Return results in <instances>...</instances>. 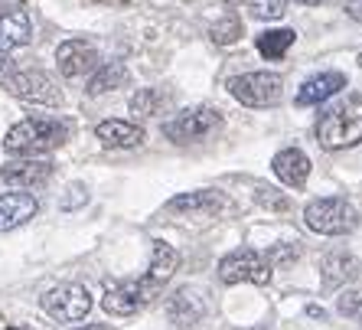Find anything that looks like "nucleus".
I'll return each mask as SVG.
<instances>
[{
    "instance_id": "obj_1",
    "label": "nucleus",
    "mask_w": 362,
    "mask_h": 330,
    "mask_svg": "<svg viewBox=\"0 0 362 330\" xmlns=\"http://www.w3.org/2000/svg\"><path fill=\"white\" fill-rule=\"evenodd\" d=\"M69 141V125L59 118H26L13 125L4 137V147L13 157H40Z\"/></svg>"
},
{
    "instance_id": "obj_2",
    "label": "nucleus",
    "mask_w": 362,
    "mask_h": 330,
    "mask_svg": "<svg viewBox=\"0 0 362 330\" xmlns=\"http://www.w3.org/2000/svg\"><path fill=\"white\" fill-rule=\"evenodd\" d=\"M317 141L327 151H346L362 141V95H349L346 102L323 111L317 121Z\"/></svg>"
},
{
    "instance_id": "obj_3",
    "label": "nucleus",
    "mask_w": 362,
    "mask_h": 330,
    "mask_svg": "<svg viewBox=\"0 0 362 330\" xmlns=\"http://www.w3.org/2000/svg\"><path fill=\"white\" fill-rule=\"evenodd\" d=\"M303 222L313 232H320V236H349L359 226V212L343 196H323V200H310L307 203Z\"/></svg>"
},
{
    "instance_id": "obj_4",
    "label": "nucleus",
    "mask_w": 362,
    "mask_h": 330,
    "mask_svg": "<svg viewBox=\"0 0 362 330\" xmlns=\"http://www.w3.org/2000/svg\"><path fill=\"white\" fill-rule=\"evenodd\" d=\"M228 92L248 108H271L284 95V79L278 72H245V76L228 79Z\"/></svg>"
},
{
    "instance_id": "obj_5",
    "label": "nucleus",
    "mask_w": 362,
    "mask_h": 330,
    "mask_svg": "<svg viewBox=\"0 0 362 330\" xmlns=\"http://www.w3.org/2000/svg\"><path fill=\"white\" fill-rule=\"evenodd\" d=\"M222 127V115L209 105H196V108H186L180 115L163 125V135L177 144H196V141H206Z\"/></svg>"
},
{
    "instance_id": "obj_6",
    "label": "nucleus",
    "mask_w": 362,
    "mask_h": 330,
    "mask_svg": "<svg viewBox=\"0 0 362 330\" xmlns=\"http://www.w3.org/2000/svg\"><path fill=\"white\" fill-rule=\"evenodd\" d=\"M271 271H274V265L262 252H255V249H232L228 255L219 258V278L226 285H242V281L268 285Z\"/></svg>"
},
{
    "instance_id": "obj_7",
    "label": "nucleus",
    "mask_w": 362,
    "mask_h": 330,
    "mask_svg": "<svg viewBox=\"0 0 362 330\" xmlns=\"http://www.w3.org/2000/svg\"><path fill=\"white\" fill-rule=\"evenodd\" d=\"M42 311L62 324H76L92 311V295H88V288L72 285V281L69 285H56V288H49L42 295Z\"/></svg>"
},
{
    "instance_id": "obj_8",
    "label": "nucleus",
    "mask_w": 362,
    "mask_h": 330,
    "mask_svg": "<svg viewBox=\"0 0 362 330\" xmlns=\"http://www.w3.org/2000/svg\"><path fill=\"white\" fill-rule=\"evenodd\" d=\"M160 295V288L147 278L137 281H121V285H111L101 297V307L108 314H118V317H127V314H137L141 307H147L153 297Z\"/></svg>"
},
{
    "instance_id": "obj_9",
    "label": "nucleus",
    "mask_w": 362,
    "mask_h": 330,
    "mask_svg": "<svg viewBox=\"0 0 362 330\" xmlns=\"http://www.w3.org/2000/svg\"><path fill=\"white\" fill-rule=\"evenodd\" d=\"M7 89L17 98H23V102H33V105H59L62 95L59 89H56V82H52L46 72H40V69H23V72H13V76L7 79Z\"/></svg>"
},
{
    "instance_id": "obj_10",
    "label": "nucleus",
    "mask_w": 362,
    "mask_h": 330,
    "mask_svg": "<svg viewBox=\"0 0 362 330\" xmlns=\"http://www.w3.org/2000/svg\"><path fill=\"white\" fill-rule=\"evenodd\" d=\"M56 66L66 79H78L98 69V50L88 40H66L56 50Z\"/></svg>"
},
{
    "instance_id": "obj_11",
    "label": "nucleus",
    "mask_w": 362,
    "mask_h": 330,
    "mask_svg": "<svg viewBox=\"0 0 362 330\" xmlns=\"http://www.w3.org/2000/svg\"><path fill=\"white\" fill-rule=\"evenodd\" d=\"M30 36H33V23H30V13L23 7L0 10V56H7L17 46H26Z\"/></svg>"
},
{
    "instance_id": "obj_12",
    "label": "nucleus",
    "mask_w": 362,
    "mask_h": 330,
    "mask_svg": "<svg viewBox=\"0 0 362 330\" xmlns=\"http://www.w3.org/2000/svg\"><path fill=\"white\" fill-rule=\"evenodd\" d=\"M0 177L7 180V183L20 186H42L46 180L52 177V164L49 161H36V157H20V161H10L0 167Z\"/></svg>"
},
{
    "instance_id": "obj_13",
    "label": "nucleus",
    "mask_w": 362,
    "mask_h": 330,
    "mask_svg": "<svg viewBox=\"0 0 362 330\" xmlns=\"http://www.w3.org/2000/svg\"><path fill=\"white\" fill-rule=\"evenodd\" d=\"M271 167H274L281 183L294 186V190H300V186L307 183V177H310V157H307L300 147H284V151H278L274 161H271Z\"/></svg>"
},
{
    "instance_id": "obj_14",
    "label": "nucleus",
    "mask_w": 362,
    "mask_h": 330,
    "mask_svg": "<svg viewBox=\"0 0 362 330\" xmlns=\"http://www.w3.org/2000/svg\"><path fill=\"white\" fill-rule=\"evenodd\" d=\"M95 137H98L105 147H137L144 144V127L134 121H121V118H108L95 127Z\"/></svg>"
},
{
    "instance_id": "obj_15",
    "label": "nucleus",
    "mask_w": 362,
    "mask_h": 330,
    "mask_svg": "<svg viewBox=\"0 0 362 330\" xmlns=\"http://www.w3.org/2000/svg\"><path fill=\"white\" fill-rule=\"evenodd\" d=\"M36 210H40V203L30 193H4L0 196V232H10V229L30 222Z\"/></svg>"
},
{
    "instance_id": "obj_16",
    "label": "nucleus",
    "mask_w": 362,
    "mask_h": 330,
    "mask_svg": "<svg viewBox=\"0 0 362 330\" xmlns=\"http://www.w3.org/2000/svg\"><path fill=\"white\" fill-rule=\"evenodd\" d=\"M339 89H346V76L343 72H320V76L307 79L297 92V105H320L327 102L329 95H337Z\"/></svg>"
},
{
    "instance_id": "obj_17",
    "label": "nucleus",
    "mask_w": 362,
    "mask_h": 330,
    "mask_svg": "<svg viewBox=\"0 0 362 330\" xmlns=\"http://www.w3.org/2000/svg\"><path fill=\"white\" fill-rule=\"evenodd\" d=\"M222 206L219 190H196V193H180L167 203L170 212H199V216H212Z\"/></svg>"
},
{
    "instance_id": "obj_18",
    "label": "nucleus",
    "mask_w": 362,
    "mask_h": 330,
    "mask_svg": "<svg viewBox=\"0 0 362 330\" xmlns=\"http://www.w3.org/2000/svg\"><path fill=\"white\" fill-rule=\"evenodd\" d=\"M177 265H180L177 249L167 246L163 239H157V242H153V255H151V268H147V275H144V278L153 281L157 288H163V285H167V281L173 278Z\"/></svg>"
},
{
    "instance_id": "obj_19",
    "label": "nucleus",
    "mask_w": 362,
    "mask_h": 330,
    "mask_svg": "<svg viewBox=\"0 0 362 330\" xmlns=\"http://www.w3.org/2000/svg\"><path fill=\"white\" fill-rule=\"evenodd\" d=\"M362 271V265L356 262L353 255L346 252H329L320 258V275L327 285H343V281H353Z\"/></svg>"
},
{
    "instance_id": "obj_20",
    "label": "nucleus",
    "mask_w": 362,
    "mask_h": 330,
    "mask_svg": "<svg viewBox=\"0 0 362 330\" xmlns=\"http://www.w3.org/2000/svg\"><path fill=\"white\" fill-rule=\"evenodd\" d=\"M167 314L173 317L177 324H183V327H189V324H196L202 317V297L196 295L193 288H180L177 295L170 297L167 305Z\"/></svg>"
},
{
    "instance_id": "obj_21",
    "label": "nucleus",
    "mask_w": 362,
    "mask_h": 330,
    "mask_svg": "<svg viewBox=\"0 0 362 330\" xmlns=\"http://www.w3.org/2000/svg\"><path fill=\"white\" fill-rule=\"evenodd\" d=\"M127 82V69L121 62H105L95 69V76L88 79V95H105L111 89H121Z\"/></svg>"
},
{
    "instance_id": "obj_22",
    "label": "nucleus",
    "mask_w": 362,
    "mask_h": 330,
    "mask_svg": "<svg viewBox=\"0 0 362 330\" xmlns=\"http://www.w3.org/2000/svg\"><path fill=\"white\" fill-rule=\"evenodd\" d=\"M294 30H268V33L258 36V52L264 59H284V52L294 46Z\"/></svg>"
},
{
    "instance_id": "obj_23",
    "label": "nucleus",
    "mask_w": 362,
    "mask_h": 330,
    "mask_svg": "<svg viewBox=\"0 0 362 330\" xmlns=\"http://www.w3.org/2000/svg\"><path fill=\"white\" fill-rule=\"evenodd\" d=\"M167 105V95L160 89H137L134 98H131V115L137 118H153V115H160V108Z\"/></svg>"
},
{
    "instance_id": "obj_24",
    "label": "nucleus",
    "mask_w": 362,
    "mask_h": 330,
    "mask_svg": "<svg viewBox=\"0 0 362 330\" xmlns=\"http://www.w3.org/2000/svg\"><path fill=\"white\" fill-rule=\"evenodd\" d=\"M209 40L216 42V46H232V42H238L242 40V20H238L235 13L216 20V23L209 26Z\"/></svg>"
},
{
    "instance_id": "obj_25",
    "label": "nucleus",
    "mask_w": 362,
    "mask_h": 330,
    "mask_svg": "<svg viewBox=\"0 0 362 330\" xmlns=\"http://www.w3.org/2000/svg\"><path fill=\"white\" fill-rule=\"evenodd\" d=\"M248 10L258 20H281L287 10V0H248Z\"/></svg>"
},
{
    "instance_id": "obj_26",
    "label": "nucleus",
    "mask_w": 362,
    "mask_h": 330,
    "mask_svg": "<svg viewBox=\"0 0 362 330\" xmlns=\"http://www.w3.org/2000/svg\"><path fill=\"white\" fill-rule=\"evenodd\" d=\"M339 311H343L346 317H362V291H346V295L339 297Z\"/></svg>"
},
{
    "instance_id": "obj_27",
    "label": "nucleus",
    "mask_w": 362,
    "mask_h": 330,
    "mask_svg": "<svg viewBox=\"0 0 362 330\" xmlns=\"http://www.w3.org/2000/svg\"><path fill=\"white\" fill-rule=\"evenodd\" d=\"M297 255H300V246H291V242H281L278 249H271V255H264V258H268L271 265L274 262H291V258H297Z\"/></svg>"
},
{
    "instance_id": "obj_28",
    "label": "nucleus",
    "mask_w": 362,
    "mask_h": 330,
    "mask_svg": "<svg viewBox=\"0 0 362 330\" xmlns=\"http://www.w3.org/2000/svg\"><path fill=\"white\" fill-rule=\"evenodd\" d=\"M258 200H262L264 206H274V210H284V206H287V196H281L278 190H271V186H268V190H264V186L258 190Z\"/></svg>"
},
{
    "instance_id": "obj_29",
    "label": "nucleus",
    "mask_w": 362,
    "mask_h": 330,
    "mask_svg": "<svg viewBox=\"0 0 362 330\" xmlns=\"http://www.w3.org/2000/svg\"><path fill=\"white\" fill-rule=\"evenodd\" d=\"M346 13H349L353 20H359V23H362V0H349V7H346Z\"/></svg>"
},
{
    "instance_id": "obj_30",
    "label": "nucleus",
    "mask_w": 362,
    "mask_h": 330,
    "mask_svg": "<svg viewBox=\"0 0 362 330\" xmlns=\"http://www.w3.org/2000/svg\"><path fill=\"white\" fill-rule=\"evenodd\" d=\"M98 4H108V7H124V4H131V0H98Z\"/></svg>"
},
{
    "instance_id": "obj_31",
    "label": "nucleus",
    "mask_w": 362,
    "mask_h": 330,
    "mask_svg": "<svg viewBox=\"0 0 362 330\" xmlns=\"http://www.w3.org/2000/svg\"><path fill=\"white\" fill-rule=\"evenodd\" d=\"M7 72V56H0V76Z\"/></svg>"
},
{
    "instance_id": "obj_32",
    "label": "nucleus",
    "mask_w": 362,
    "mask_h": 330,
    "mask_svg": "<svg viewBox=\"0 0 362 330\" xmlns=\"http://www.w3.org/2000/svg\"><path fill=\"white\" fill-rule=\"evenodd\" d=\"M297 4H327V0H297Z\"/></svg>"
},
{
    "instance_id": "obj_33",
    "label": "nucleus",
    "mask_w": 362,
    "mask_h": 330,
    "mask_svg": "<svg viewBox=\"0 0 362 330\" xmlns=\"http://www.w3.org/2000/svg\"><path fill=\"white\" fill-rule=\"evenodd\" d=\"M82 330H111V327H105V324H101V327H82Z\"/></svg>"
},
{
    "instance_id": "obj_34",
    "label": "nucleus",
    "mask_w": 362,
    "mask_h": 330,
    "mask_svg": "<svg viewBox=\"0 0 362 330\" xmlns=\"http://www.w3.org/2000/svg\"><path fill=\"white\" fill-rule=\"evenodd\" d=\"M7 330H20V327H7Z\"/></svg>"
},
{
    "instance_id": "obj_35",
    "label": "nucleus",
    "mask_w": 362,
    "mask_h": 330,
    "mask_svg": "<svg viewBox=\"0 0 362 330\" xmlns=\"http://www.w3.org/2000/svg\"><path fill=\"white\" fill-rule=\"evenodd\" d=\"M359 69H362V56H359Z\"/></svg>"
},
{
    "instance_id": "obj_36",
    "label": "nucleus",
    "mask_w": 362,
    "mask_h": 330,
    "mask_svg": "<svg viewBox=\"0 0 362 330\" xmlns=\"http://www.w3.org/2000/svg\"><path fill=\"white\" fill-rule=\"evenodd\" d=\"M222 4H232V0H222Z\"/></svg>"
},
{
    "instance_id": "obj_37",
    "label": "nucleus",
    "mask_w": 362,
    "mask_h": 330,
    "mask_svg": "<svg viewBox=\"0 0 362 330\" xmlns=\"http://www.w3.org/2000/svg\"><path fill=\"white\" fill-rule=\"evenodd\" d=\"M359 321H362V317H359Z\"/></svg>"
}]
</instances>
